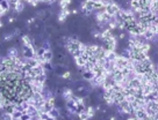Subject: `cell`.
Segmentation results:
<instances>
[{"instance_id":"15","label":"cell","mask_w":158,"mask_h":120,"mask_svg":"<svg viewBox=\"0 0 158 120\" xmlns=\"http://www.w3.org/2000/svg\"><path fill=\"white\" fill-rule=\"evenodd\" d=\"M73 0H60V9H66L70 7Z\"/></svg>"},{"instance_id":"6","label":"cell","mask_w":158,"mask_h":120,"mask_svg":"<svg viewBox=\"0 0 158 120\" xmlns=\"http://www.w3.org/2000/svg\"><path fill=\"white\" fill-rule=\"evenodd\" d=\"M7 56L9 57H18V56H20V49L18 47V46H15V45H12L11 47H8L7 49Z\"/></svg>"},{"instance_id":"19","label":"cell","mask_w":158,"mask_h":120,"mask_svg":"<svg viewBox=\"0 0 158 120\" xmlns=\"http://www.w3.org/2000/svg\"><path fill=\"white\" fill-rule=\"evenodd\" d=\"M31 97L34 98L36 102L37 100H41V99H43V92H40V91H34L33 92V95H31Z\"/></svg>"},{"instance_id":"22","label":"cell","mask_w":158,"mask_h":120,"mask_svg":"<svg viewBox=\"0 0 158 120\" xmlns=\"http://www.w3.org/2000/svg\"><path fill=\"white\" fill-rule=\"evenodd\" d=\"M119 40H124L126 37H127V34L124 32V31H120V34H119Z\"/></svg>"},{"instance_id":"17","label":"cell","mask_w":158,"mask_h":120,"mask_svg":"<svg viewBox=\"0 0 158 120\" xmlns=\"http://www.w3.org/2000/svg\"><path fill=\"white\" fill-rule=\"evenodd\" d=\"M24 9H26V7H24V2L21 1V0H19V2H18V5H16V8H15V12H16L18 14H20V13H22Z\"/></svg>"},{"instance_id":"18","label":"cell","mask_w":158,"mask_h":120,"mask_svg":"<svg viewBox=\"0 0 158 120\" xmlns=\"http://www.w3.org/2000/svg\"><path fill=\"white\" fill-rule=\"evenodd\" d=\"M94 76H95V74L93 73V70H90V72H84L83 73L84 80H87V81H91Z\"/></svg>"},{"instance_id":"7","label":"cell","mask_w":158,"mask_h":120,"mask_svg":"<svg viewBox=\"0 0 158 120\" xmlns=\"http://www.w3.org/2000/svg\"><path fill=\"white\" fill-rule=\"evenodd\" d=\"M49 116H50V119L53 120H56V119H60V116H62V113H60V109H58V107H53L51 111H49Z\"/></svg>"},{"instance_id":"9","label":"cell","mask_w":158,"mask_h":120,"mask_svg":"<svg viewBox=\"0 0 158 120\" xmlns=\"http://www.w3.org/2000/svg\"><path fill=\"white\" fill-rule=\"evenodd\" d=\"M151 49H152V45H151L149 42H144V43H142L141 47H140V50H141L143 53H145V54H149L151 51Z\"/></svg>"},{"instance_id":"5","label":"cell","mask_w":158,"mask_h":120,"mask_svg":"<svg viewBox=\"0 0 158 120\" xmlns=\"http://www.w3.org/2000/svg\"><path fill=\"white\" fill-rule=\"evenodd\" d=\"M156 32L153 31L152 29H150V28H148V29L145 30V32H144V35H143V37L148 40V42H152L155 38H156Z\"/></svg>"},{"instance_id":"3","label":"cell","mask_w":158,"mask_h":120,"mask_svg":"<svg viewBox=\"0 0 158 120\" xmlns=\"http://www.w3.org/2000/svg\"><path fill=\"white\" fill-rule=\"evenodd\" d=\"M135 117L137 120H145L149 118V116H148V112H147V110H145V107H141V109H138V110H136L135 111Z\"/></svg>"},{"instance_id":"10","label":"cell","mask_w":158,"mask_h":120,"mask_svg":"<svg viewBox=\"0 0 158 120\" xmlns=\"http://www.w3.org/2000/svg\"><path fill=\"white\" fill-rule=\"evenodd\" d=\"M119 57V53L116 51H109V50H106V58L109 60V61H115V59Z\"/></svg>"},{"instance_id":"2","label":"cell","mask_w":158,"mask_h":120,"mask_svg":"<svg viewBox=\"0 0 158 120\" xmlns=\"http://www.w3.org/2000/svg\"><path fill=\"white\" fill-rule=\"evenodd\" d=\"M70 15H71V10H70L69 8H66V9H60L58 16H57V21H58V23L63 24V23L66 21V19H68Z\"/></svg>"},{"instance_id":"20","label":"cell","mask_w":158,"mask_h":120,"mask_svg":"<svg viewBox=\"0 0 158 120\" xmlns=\"http://www.w3.org/2000/svg\"><path fill=\"white\" fill-rule=\"evenodd\" d=\"M23 114V111H21V110H16L12 116H13V120H20L21 119V117H22Z\"/></svg>"},{"instance_id":"24","label":"cell","mask_w":158,"mask_h":120,"mask_svg":"<svg viewBox=\"0 0 158 120\" xmlns=\"http://www.w3.org/2000/svg\"><path fill=\"white\" fill-rule=\"evenodd\" d=\"M157 66H158V62H157Z\"/></svg>"},{"instance_id":"8","label":"cell","mask_w":158,"mask_h":120,"mask_svg":"<svg viewBox=\"0 0 158 120\" xmlns=\"http://www.w3.org/2000/svg\"><path fill=\"white\" fill-rule=\"evenodd\" d=\"M126 99V95L122 91H115L114 92V103L118 105L119 103H121L122 100Z\"/></svg>"},{"instance_id":"12","label":"cell","mask_w":158,"mask_h":120,"mask_svg":"<svg viewBox=\"0 0 158 120\" xmlns=\"http://www.w3.org/2000/svg\"><path fill=\"white\" fill-rule=\"evenodd\" d=\"M128 86H130V87H133V88H135V89H137V88L142 87V82H141V81H140V80H138L137 77H134V79L129 80Z\"/></svg>"},{"instance_id":"1","label":"cell","mask_w":158,"mask_h":120,"mask_svg":"<svg viewBox=\"0 0 158 120\" xmlns=\"http://www.w3.org/2000/svg\"><path fill=\"white\" fill-rule=\"evenodd\" d=\"M129 62H130V59L126 58V57H123V56H121V54H119V57L115 59L116 67L120 68V69H122V68H124V67H128Z\"/></svg>"},{"instance_id":"4","label":"cell","mask_w":158,"mask_h":120,"mask_svg":"<svg viewBox=\"0 0 158 120\" xmlns=\"http://www.w3.org/2000/svg\"><path fill=\"white\" fill-rule=\"evenodd\" d=\"M68 69L69 67L65 66V65H62V64H56L55 65V73H56V75H58V76H62Z\"/></svg>"},{"instance_id":"21","label":"cell","mask_w":158,"mask_h":120,"mask_svg":"<svg viewBox=\"0 0 158 120\" xmlns=\"http://www.w3.org/2000/svg\"><path fill=\"white\" fill-rule=\"evenodd\" d=\"M77 116H78V118H79L80 120H87V119H90V117H89V114H87V112H86V111H83V112L77 113Z\"/></svg>"},{"instance_id":"14","label":"cell","mask_w":158,"mask_h":120,"mask_svg":"<svg viewBox=\"0 0 158 120\" xmlns=\"http://www.w3.org/2000/svg\"><path fill=\"white\" fill-rule=\"evenodd\" d=\"M130 7L131 9L136 12V10H140L141 9V4H140V0H130Z\"/></svg>"},{"instance_id":"11","label":"cell","mask_w":158,"mask_h":120,"mask_svg":"<svg viewBox=\"0 0 158 120\" xmlns=\"http://www.w3.org/2000/svg\"><path fill=\"white\" fill-rule=\"evenodd\" d=\"M114 34H113V30L109 29V28H106L105 30H102L101 32V39H107V38H111L113 37Z\"/></svg>"},{"instance_id":"25","label":"cell","mask_w":158,"mask_h":120,"mask_svg":"<svg viewBox=\"0 0 158 120\" xmlns=\"http://www.w3.org/2000/svg\"><path fill=\"white\" fill-rule=\"evenodd\" d=\"M157 37H158V35H157Z\"/></svg>"},{"instance_id":"13","label":"cell","mask_w":158,"mask_h":120,"mask_svg":"<svg viewBox=\"0 0 158 120\" xmlns=\"http://www.w3.org/2000/svg\"><path fill=\"white\" fill-rule=\"evenodd\" d=\"M86 62H87V61L84 59L82 56H80V57H78V58H76V59H75V64H76V66H77L78 68L84 67V66L86 65Z\"/></svg>"},{"instance_id":"16","label":"cell","mask_w":158,"mask_h":120,"mask_svg":"<svg viewBox=\"0 0 158 120\" xmlns=\"http://www.w3.org/2000/svg\"><path fill=\"white\" fill-rule=\"evenodd\" d=\"M86 112H87V114H89L90 119H92V118H93V117L95 116V113H97V111H95L94 106H92V105H89V106L86 107Z\"/></svg>"},{"instance_id":"23","label":"cell","mask_w":158,"mask_h":120,"mask_svg":"<svg viewBox=\"0 0 158 120\" xmlns=\"http://www.w3.org/2000/svg\"><path fill=\"white\" fill-rule=\"evenodd\" d=\"M72 15L77 16L78 15V9H72Z\"/></svg>"}]
</instances>
